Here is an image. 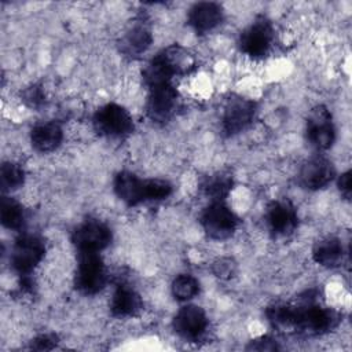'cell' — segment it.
Instances as JSON below:
<instances>
[{"mask_svg": "<svg viewBox=\"0 0 352 352\" xmlns=\"http://www.w3.org/2000/svg\"><path fill=\"white\" fill-rule=\"evenodd\" d=\"M338 190L346 199L351 198V172L346 170L338 177Z\"/></svg>", "mask_w": 352, "mask_h": 352, "instance_id": "f546056e", "label": "cell"}, {"mask_svg": "<svg viewBox=\"0 0 352 352\" xmlns=\"http://www.w3.org/2000/svg\"><path fill=\"white\" fill-rule=\"evenodd\" d=\"M95 131L106 138H125L133 131V120L128 110L117 103H107L99 107L92 118Z\"/></svg>", "mask_w": 352, "mask_h": 352, "instance_id": "7a4b0ae2", "label": "cell"}, {"mask_svg": "<svg viewBox=\"0 0 352 352\" xmlns=\"http://www.w3.org/2000/svg\"><path fill=\"white\" fill-rule=\"evenodd\" d=\"M334 175L336 170L331 161L318 155L304 162L298 172V183L307 190H320L333 180Z\"/></svg>", "mask_w": 352, "mask_h": 352, "instance_id": "4fadbf2b", "label": "cell"}, {"mask_svg": "<svg viewBox=\"0 0 352 352\" xmlns=\"http://www.w3.org/2000/svg\"><path fill=\"white\" fill-rule=\"evenodd\" d=\"M45 256V243L38 235H21L11 252V265L22 276L29 275Z\"/></svg>", "mask_w": 352, "mask_h": 352, "instance_id": "8992f818", "label": "cell"}, {"mask_svg": "<svg viewBox=\"0 0 352 352\" xmlns=\"http://www.w3.org/2000/svg\"><path fill=\"white\" fill-rule=\"evenodd\" d=\"M256 114V103L242 96H234L227 100L221 117V128L227 136L236 135L248 128Z\"/></svg>", "mask_w": 352, "mask_h": 352, "instance_id": "30bf717a", "label": "cell"}, {"mask_svg": "<svg viewBox=\"0 0 352 352\" xmlns=\"http://www.w3.org/2000/svg\"><path fill=\"white\" fill-rule=\"evenodd\" d=\"M307 139L316 150H327L336 139L331 113L323 104L315 106L307 118Z\"/></svg>", "mask_w": 352, "mask_h": 352, "instance_id": "9c48e42d", "label": "cell"}, {"mask_svg": "<svg viewBox=\"0 0 352 352\" xmlns=\"http://www.w3.org/2000/svg\"><path fill=\"white\" fill-rule=\"evenodd\" d=\"M199 221L206 235L216 241H224L232 236L239 223L236 214L223 201L212 202L205 208Z\"/></svg>", "mask_w": 352, "mask_h": 352, "instance_id": "5b68a950", "label": "cell"}, {"mask_svg": "<svg viewBox=\"0 0 352 352\" xmlns=\"http://www.w3.org/2000/svg\"><path fill=\"white\" fill-rule=\"evenodd\" d=\"M114 192L129 206L146 202V179H139L135 173L121 170L114 177Z\"/></svg>", "mask_w": 352, "mask_h": 352, "instance_id": "9a60e30c", "label": "cell"}, {"mask_svg": "<svg viewBox=\"0 0 352 352\" xmlns=\"http://www.w3.org/2000/svg\"><path fill=\"white\" fill-rule=\"evenodd\" d=\"M265 315L274 327L305 336L329 333L340 322L337 311L315 302L312 297H307L300 304H274L267 308Z\"/></svg>", "mask_w": 352, "mask_h": 352, "instance_id": "6da1fadb", "label": "cell"}, {"mask_svg": "<svg viewBox=\"0 0 352 352\" xmlns=\"http://www.w3.org/2000/svg\"><path fill=\"white\" fill-rule=\"evenodd\" d=\"M173 191V186L162 179H146V199L161 201L166 199Z\"/></svg>", "mask_w": 352, "mask_h": 352, "instance_id": "d4e9b609", "label": "cell"}, {"mask_svg": "<svg viewBox=\"0 0 352 352\" xmlns=\"http://www.w3.org/2000/svg\"><path fill=\"white\" fill-rule=\"evenodd\" d=\"M63 140V131L56 122H43L36 125L30 132V142L34 150L50 153L59 147Z\"/></svg>", "mask_w": 352, "mask_h": 352, "instance_id": "d6986e66", "label": "cell"}, {"mask_svg": "<svg viewBox=\"0 0 352 352\" xmlns=\"http://www.w3.org/2000/svg\"><path fill=\"white\" fill-rule=\"evenodd\" d=\"M315 263L326 268L338 267L344 257L342 242L336 236H327L318 241L312 249Z\"/></svg>", "mask_w": 352, "mask_h": 352, "instance_id": "ffe728a7", "label": "cell"}, {"mask_svg": "<svg viewBox=\"0 0 352 352\" xmlns=\"http://www.w3.org/2000/svg\"><path fill=\"white\" fill-rule=\"evenodd\" d=\"M22 100L25 102L26 106L32 107V109H38L44 104V92L41 89L40 85H32L29 88H26L22 94Z\"/></svg>", "mask_w": 352, "mask_h": 352, "instance_id": "4316f807", "label": "cell"}, {"mask_svg": "<svg viewBox=\"0 0 352 352\" xmlns=\"http://www.w3.org/2000/svg\"><path fill=\"white\" fill-rule=\"evenodd\" d=\"M275 38L274 26L265 16L256 18L239 37L241 51L252 59H261L271 51Z\"/></svg>", "mask_w": 352, "mask_h": 352, "instance_id": "277c9868", "label": "cell"}, {"mask_svg": "<svg viewBox=\"0 0 352 352\" xmlns=\"http://www.w3.org/2000/svg\"><path fill=\"white\" fill-rule=\"evenodd\" d=\"M0 220L8 230H21L26 220L23 206L11 197H3L0 204Z\"/></svg>", "mask_w": 352, "mask_h": 352, "instance_id": "7402d4cb", "label": "cell"}, {"mask_svg": "<svg viewBox=\"0 0 352 352\" xmlns=\"http://www.w3.org/2000/svg\"><path fill=\"white\" fill-rule=\"evenodd\" d=\"M202 194L212 202L223 201L232 188V176L226 172H216L206 176L199 186Z\"/></svg>", "mask_w": 352, "mask_h": 352, "instance_id": "44dd1931", "label": "cell"}, {"mask_svg": "<svg viewBox=\"0 0 352 352\" xmlns=\"http://www.w3.org/2000/svg\"><path fill=\"white\" fill-rule=\"evenodd\" d=\"M199 292V282L190 274H180L172 282V294L179 301H187Z\"/></svg>", "mask_w": 352, "mask_h": 352, "instance_id": "cb8c5ba5", "label": "cell"}, {"mask_svg": "<svg viewBox=\"0 0 352 352\" xmlns=\"http://www.w3.org/2000/svg\"><path fill=\"white\" fill-rule=\"evenodd\" d=\"M212 272L219 279H231L236 274V263L230 257H220L212 264Z\"/></svg>", "mask_w": 352, "mask_h": 352, "instance_id": "484cf974", "label": "cell"}, {"mask_svg": "<svg viewBox=\"0 0 352 352\" xmlns=\"http://www.w3.org/2000/svg\"><path fill=\"white\" fill-rule=\"evenodd\" d=\"M143 308L140 294L128 285H118L110 302V311L117 318L135 316Z\"/></svg>", "mask_w": 352, "mask_h": 352, "instance_id": "e0dca14e", "label": "cell"}, {"mask_svg": "<svg viewBox=\"0 0 352 352\" xmlns=\"http://www.w3.org/2000/svg\"><path fill=\"white\" fill-rule=\"evenodd\" d=\"M179 106L180 98L176 88L172 84H164L150 89L146 113L153 122L165 124L176 114Z\"/></svg>", "mask_w": 352, "mask_h": 352, "instance_id": "ba28073f", "label": "cell"}, {"mask_svg": "<svg viewBox=\"0 0 352 352\" xmlns=\"http://www.w3.org/2000/svg\"><path fill=\"white\" fill-rule=\"evenodd\" d=\"M107 283V272L99 253H78L74 286L87 296L99 293Z\"/></svg>", "mask_w": 352, "mask_h": 352, "instance_id": "3957f363", "label": "cell"}, {"mask_svg": "<svg viewBox=\"0 0 352 352\" xmlns=\"http://www.w3.org/2000/svg\"><path fill=\"white\" fill-rule=\"evenodd\" d=\"M265 224L274 236H289L294 232L298 224L296 206L289 199L272 201L265 210Z\"/></svg>", "mask_w": 352, "mask_h": 352, "instance_id": "8fae6325", "label": "cell"}, {"mask_svg": "<svg viewBox=\"0 0 352 352\" xmlns=\"http://www.w3.org/2000/svg\"><path fill=\"white\" fill-rule=\"evenodd\" d=\"M157 56L165 65L172 77L187 76L197 69V59L194 55L179 44L164 48L157 54Z\"/></svg>", "mask_w": 352, "mask_h": 352, "instance_id": "2e32d148", "label": "cell"}, {"mask_svg": "<svg viewBox=\"0 0 352 352\" xmlns=\"http://www.w3.org/2000/svg\"><path fill=\"white\" fill-rule=\"evenodd\" d=\"M246 349H253V351H276V349H279V345L271 337L263 336L260 338L252 340L249 342V345L246 346Z\"/></svg>", "mask_w": 352, "mask_h": 352, "instance_id": "f1b7e54d", "label": "cell"}, {"mask_svg": "<svg viewBox=\"0 0 352 352\" xmlns=\"http://www.w3.org/2000/svg\"><path fill=\"white\" fill-rule=\"evenodd\" d=\"M72 242L78 253H99L111 242V230L102 221L89 219L77 226Z\"/></svg>", "mask_w": 352, "mask_h": 352, "instance_id": "52a82bcc", "label": "cell"}, {"mask_svg": "<svg viewBox=\"0 0 352 352\" xmlns=\"http://www.w3.org/2000/svg\"><path fill=\"white\" fill-rule=\"evenodd\" d=\"M25 182V170L19 164L3 162L0 168V187L3 192L19 188Z\"/></svg>", "mask_w": 352, "mask_h": 352, "instance_id": "603a6c76", "label": "cell"}, {"mask_svg": "<svg viewBox=\"0 0 352 352\" xmlns=\"http://www.w3.org/2000/svg\"><path fill=\"white\" fill-rule=\"evenodd\" d=\"M206 329L208 318L201 307L184 305L173 318V330L186 340H198L205 334Z\"/></svg>", "mask_w": 352, "mask_h": 352, "instance_id": "7c38bea8", "label": "cell"}, {"mask_svg": "<svg viewBox=\"0 0 352 352\" xmlns=\"http://www.w3.org/2000/svg\"><path fill=\"white\" fill-rule=\"evenodd\" d=\"M153 36L146 23L138 22L132 25L120 41V51L126 56L142 55L151 44Z\"/></svg>", "mask_w": 352, "mask_h": 352, "instance_id": "ac0fdd59", "label": "cell"}, {"mask_svg": "<svg viewBox=\"0 0 352 352\" xmlns=\"http://www.w3.org/2000/svg\"><path fill=\"white\" fill-rule=\"evenodd\" d=\"M223 21V8L213 1H201L194 4L187 16L188 25L199 34L208 33Z\"/></svg>", "mask_w": 352, "mask_h": 352, "instance_id": "5bb4252c", "label": "cell"}, {"mask_svg": "<svg viewBox=\"0 0 352 352\" xmlns=\"http://www.w3.org/2000/svg\"><path fill=\"white\" fill-rule=\"evenodd\" d=\"M58 344V337L55 334H41L38 337H36L34 340H32L30 348L32 349H38V351H48L55 348Z\"/></svg>", "mask_w": 352, "mask_h": 352, "instance_id": "83f0119b", "label": "cell"}]
</instances>
